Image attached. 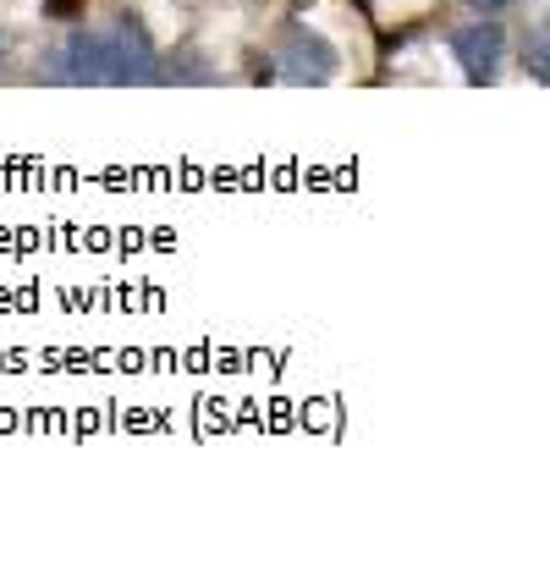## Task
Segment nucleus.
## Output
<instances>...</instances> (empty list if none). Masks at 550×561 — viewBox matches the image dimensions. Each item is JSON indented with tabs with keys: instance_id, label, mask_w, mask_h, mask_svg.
Segmentation results:
<instances>
[{
	"instance_id": "obj_4",
	"label": "nucleus",
	"mask_w": 550,
	"mask_h": 561,
	"mask_svg": "<svg viewBox=\"0 0 550 561\" xmlns=\"http://www.w3.org/2000/svg\"><path fill=\"white\" fill-rule=\"evenodd\" d=\"M56 78L78 83V89H100L111 83V56H105V34H72L56 56Z\"/></svg>"
},
{
	"instance_id": "obj_1",
	"label": "nucleus",
	"mask_w": 550,
	"mask_h": 561,
	"mask_svg": "<svg viewBox=\"0 0 550 561\" xmlns=\"http://www.w3.org/2000/svg\"><path fill=\"white\" fill-rule=\"evenodd\" d=\"M451 56H457V67L473 89H490L501 78V61H506V28L495 18H479V23L451 34Z\"/></svg>"
},
{
	"instance_id": "obj_6",
	"label": "nucleus",
	"mask_w": 550,
	"mask_h": 561,
	"mask_svg": "<svg viewBox=\"0 0 550 561\" xmlns=\"http://www.w3.org/2000/svg\"><path fill=\"white\" fill-rule=\"evenodd\" d=\"M468 12H479V18H501L506 7H517V0H462Z\"/></svg>"
},
{
	"instance_id": "obj_5",
	"label": "nucleus",
	"mask_w": 550,
	"mask_h": 561,
	"mask_svg": "<svg viewBox=\"0 0 550 561\" xmlns=\"http://www.w3.org/2000/svg\"><path fill=\"white\" fill-rule=\"evenodd\" d=\"M523 67H528V78H534V83H550V56H545V28H534V34L523 39Z\"/></svg>"
},
{
	"instance_id": "obj_3",
	"label": "nucleus",
	"mask_w": 550,
	"mask_h": 561,
	"mask_svg": "<svg viewBox=\"0 0 550 561\" xmlns=\"http://www.w3.org/2000/svg\"><path fill=\"white\" fill-rule=\"evenodd\" d=\"M282 78H287V83H309V89H314V83H331V78H336V50H331L325 39L293 28L287 45H282Z\"/></svg>"
},
{
	"instance_id": "obj_2",
	"label": "nucleus",
	"mask_w": 550,
	"mask_h": 561,
	"mask_svg": "<svg viewBox=\"0 0 550 561\" xmlns=\"http://www.w3.org/2000/svg\"><path fill=\"white\" fill-rule=\"evenodd\" d=\"M105 56H111V83H154L160 78V50L149 45L138 18H116V28L105 34Z\"/></svg>"
},
{
	"instance_id": "obj_7",
	"label": "nucleus",
	"mask_w": 550,
	"mask_h": 561,
	"mask_svg": "<svg viewBox=\"0 0 550 561\" xmlns=\"http://www.w3.org/2000/svg\"><path fill=\"white\" fill-rule=\"evenodd\" d=\"M0 61H7V34H0Z\"/></svg>"
}]
</instances>
